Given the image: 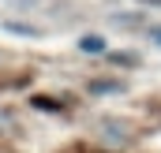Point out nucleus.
Returning <instances> with one entry per match:
<instances>
[{"label": "nucleus", "mask_w": 161, "mask_h": 153, "mask_svg": "<svg viewBox=\"0 0 161 153\" xmlns=\"http://www.w3.org/2000/svg\"><path fill=\"white\" fill-rule=\"evenodd\" d=\"M79 52L101 56V52H105V38H101V34H82V38H79Z\"/></svg>", "instance_id": "f257e3e1"}, {"label": "nucleus", "mask_w": 161, "mask_h": 153, "mask_svg": "<svg viewBox=\"0 0 161 153\" xmlns=\"http://www.w3.org/2000/svg\"><path fill=\"white\" fill-rule=\"evenodd\" d=\"M146 38L154 41V45H161V26H146Z\"/></svg>", "instance_id": "f03ea898"}]
</instances>
